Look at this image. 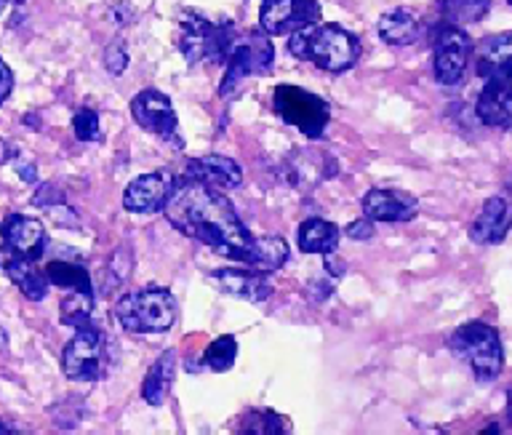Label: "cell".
Returning <instances> with one entry per match:
<instances>
[{"mask_svg":"<svg viewBox=\"0 0 512 435\" xmlns=\"http://www.w3.org/2000/svg\"><path fill=\"white\" fill-rule=\"evenodd\" d=\"M163 214L179 233L214 249L216 254L235 262L248 259L254 238L240 222L224 190L203 185L198 179L179 177Z\"/></svg>","mask_w":512,"mask_h":435,"instance_id":"1","label":"cell"},{"mask_svg":"<svg viewBox=\"0 0 512 435\" xmlns=\"http://www.w3.org/2000/svg\"><path fill=\"white\" fill-rule=\"evenodd\" d=\"M288 51L323 73H347L358 65L360 41L339 25H310L288 35Z\"/></svg>","mask_w":512,"mask_h":435,"instance_id":"2","label":"cell"},{"mask_svg":"<svg viewBox=\"0 0 512 435\" xmlns=\"http://www.w3.org/2000/svg\"><path fill=\"white\" fill-rule=\"evenodd\" d=\"M179 27H182L179 49L190 65H203V62L206 65H224L232 46L240 38L232 22H211L195 11L182 14Z\"/></svg>","mask_w":512,"mask_h":435,"instance_id":"3","label":"cell"},{"mask_svg":"<svg viewBox=\"0 0 512 435\" xmlns=\"http://www.w3.org/2000/svg\"><path fill=\"white\" fill-rule=\"evenodd\" d=\"M112 313L128 334H160L174 326L176 299L171 291L150 286L123 294Z\"/></svg>","mask_w":512,"mask_h":435,"instance_id":"4","label":"cell"},{"mask_svg":"<svg viewBox=\"0 0 512 435\" xmlns=\"http://www.w3.org/2000/svg\"><path fill=\"white\" fill-rule=\"evenodd\" d=\"M448 350H451L456 358H462V361L470 363L472 374H475L480 382H494V379L502 374V339H499V331H496L494 326H488V323L472 321L459 326V329L448 337Z\"/></svg>","mask_w":512,"mask_h":435,"instance_id":"5","label":"cell"},{"mask_svg":"<svg viewBox=\"0 0 512 435\" xmlns=\"http://www.w3.org/2000/svg\"><path fill=\"white\" fill-rule=\"evenodd\" d=\"M272 62H275V49H272L270 38H267L262 27L254 30V33L240 35L235 46H232L230 57L224 62V78L222 86H219V94L230 97L246 78L270 73Z\"/></svg>","mask_w":512,"mask_h":435,"instance_id":"6","label":"cell"},{"mask_svg":"<svg viewBox=\"0 0 512 435\" xmlns=\"http://www.w3.org/2000/svg\"><path fill=\"white\" fill-rule=\"evenodd\" d=\"M275 113L283 123L294 126L310 139H320L326 131L331 115H328L326 99H320L318 94H310L307 89L299 86H278L275 97H272Z\"/></svg>","mask_w":512,"mask_h":435,"instance_id":"7","label":"cell"},{"mask_svg":"<svg viewBox=\"0 0 512 435\" xmlns=\"http://www.w3.org/2000/svg\"><path fill=\"white\" fill-rule=\"evenodd\" d=\"M432 49H435V59H432L435 81L440 86H459L464 81V73H467L472 57L470 35L464 33L462 27L440 22V27L435 30Z\"/></svg>","mask_w":512,"mask_h":435,"instance_id":"8","label":"cell"},{"mask_svg":"<svg viewBox=\"0 0 512 435\" xmlns=\"http://www.w3.org/2000/svg\"><path fill=\"white\" fill-rule=\"evenodd\" d=\"M62 371L72 382H94L104 371V337L91 326L75 329V337L62 350Z\"/></svg>","mask_w":512,"mask_h":435,"instance_id":"9","label":"cell"},{"mask_svg":"<svg viewBox=\"0 0 512 435\" xmlns=\"http://www.w3.org/2000/svg\"><path fill=\"white\" fill-rule=\"evenodd\" d=\"M131 115L144 131H150L155 137L166 139L174 147H184V139L179 137V121H176L174 105L166 94L155 89L139 91L131 99Z\"/></svg>","mask_w":512,"mask_h":435,"instance_id":"10","label":"cell"},{"mask_svg":"<svg viewBox=\"0 0 512 435\" xmlns=\"http://www.w3.org/2000/svg\"><path fill=\"white\" fill-rule=\"evenodd\" d=\"M320 19L318 0H264L259 27L267 35H291Z\"/></svg>","mask_w":512,"mask_h":435,"instance_id":"11","label":"cell"},{"mask_svg":"<svg viewBox=\"0 0 512 435\" xmlns=\"http://www.w3.org/2000/svg\"><path fill=\"white\" fill-rule=\"evenodd\" d=\"M475 110L486 126L512 131V70L486 78Z\"/></svg>","mask_w":512,"mask_h":435,"instance_id":"12","label":"cell"},{"mask_svg":"<svg viewBox=\"0 0 512 435\" xmlns=\"http://www.w3.org/2000/svg\"><path fill=\"white\" fill-rule=\"evenodd\" d=\"M176 179L166 171H155V174H144L136 177L123 193V209L131 214H155V211L166 209V201L171 198Z\"/></svg>","mask_w":512,"mask_h":435,"instance_id":"13","label":"cell"},{"mask_svg":"<svg viewBox=\"0 0 512 435\" xmlns=\"http://www.w3.org/2000/svg\"><path fill=\"white\" fill-rule=\"evenodd\" d=\"M3 241H6L8 254L35 259L38 262L46 254L48 233L40 219L24 217V214H11L3 222Z\"/></svg>","mask_w":512,"mask_h":435,"instance_id":"14","label":"cell"},{"mask_svg":"<svg viewBox=\"0 0 512 435\" xmlns=\"http://www.w3.org/2000/svg\"><path fill=\"white\" fill-rule=\"evenodd\" d=\"M182 177L198 179L216 190H238L243 182V169L224 155H203V158H190L184 163Z\"/></svg>","mask_w":512,"mask_h":435,"instance_id":"15","label":"cell"},{"mask_svg":"<svg viewBox=\"0 0 512 435\" xmlns=\"http://www.w3.org/2000/svg\"><path fill=\"white\" fill-rule=\"evenodd\" d=\"M419 211V201L403 190H368L363 198V214L374 222H411Z\"/></svg>","mask_w":512,"mask_h":435,"instance_id":"16","label":"cell"},{"mask_svg":"<svg viewBox=\"0 0 512 435\" xmlns=\"http://www.w3.org/2000/svg\"><path fill=\"white\" fill-rule=\"evenodd\" d=\"M512 227V209L507 198L494 195L483 203V209L470 227V238L480 246H496L504 241V235Z\"/></svg>","mask_w":512,"mask_h":435,"instance_id":"17","label":"cell"},{"mask_svg":"<svg viewBox=\"0 0 512 435\" xmlns=\"http://www.w3.org/2000/svg\"><path fill=\"white\" fill-rule=\"evenodd\" d=\"M211 281L219 286V291L230 294V297L246 299V302H264L272 297V283L267 275L256 273V270H216Z\"/></svg>","mask_w":512,"mask_h":435,"instance_id":"18","label":"cell"},{"mask_svg":"<svg viewBox=\"0 0 512 435\" xmlns=\"http://www.w3.org/2000/svg\"><path fill=\"white\" fill-rule=\"evenodd\" d=\"M3 267H6L8 281L14 283L16 289L22 291L30 302H40V299L48 297L51 281H48L46 270H40V267L35 265V259H24L11 254Z\"/></svg>","mask_w":512,"mask_h":435,"instance_id":"19","label":"cell"},{"mask_svg":"<svg viewBox=\"0 0 512 435\" xmlns=\"http://www.w3.org/2000/svg\"><path fill=\"white\" fill-rule=\"evenodd\" d=\"M296 241H299V249L304 254H323L326 257V254H334L336 246H339V227L328 219L310 217L299 225Z\"/></svg>","mask_w":512,"mask_h":435,"instance_id":"20","label":"cell"},{"mask_svg":"<svg viewBox=\"0 0 512 435\" xmlns=\"http://www.w3.org/2000/svg\"><path fill=\"white\" fill-rule=\"evenodd\" d=\"M288 262V243L278 235H264V238H254L251 251H248L246 267L256 270L262 275L278 273L280 267Z\"/></svg>","mask_w":512,"mask_h":435,"instance_id":"21","label":"cell"},{"mask_svg":"<svg viewBox=\"0 0 512 435\" xmlns=\"http://www.w3.org/2000/svg\"><path fill=\"white\" fill-rule=\"evenodd\" d=\"M376 30L387 46H411L419 38V17L411 9H392L382 14Z\"/></svg>","mask_w":512,"mask_h":435,"instance_id":"22","label":"cell"},{"mask_svg":"<svg viewBox=\"0 0 512 435\" xmlns=\"http://www.w3.org/2000/svg\"><path fill=\"white\" fill-rule=\"evenodd\" d=\"M176 377V350H166V353L160 355L158 361L152 363L150 371H147V377H144L142 385V398L150 406H160V403L166 401L168 390L174 385Z\"/></svg>","mask_w":512,"mask_h":435,"instance_id":"23","label":"cell"},{"mask_svg":"<svg viewBox=\"0 0 512 435\" xmlns=\"http://www.w3.org/2000/svg\"><path fill=\"white\" fill-rule=\"evenodd\" d=\"M512 70V33L491 35L480 43L478 54V75L491 78L496 73Z\"/></svg>","mask_w":512,"mask_h":435,"instance_id":"24","label":"cell"},{"mask_svg":"<svg viewBox=\"0 0 512 435\" xmlns=\"http://www.w3.org/2000/svg\"><path fill=\"white\" fill-rule=\"evenodd\" d=\"M94 291L86 289H72L62 297V305H59V318H62L64 326L70 329H83V326H91V318H94Z\"/></svg>","mask_w":512,"mask_h":435,"instance_id":"25","label":"cell"},{"mask_svg":"<svg viewBox=\"0 0 512 435\" xmlns=\"http://www.w3.org/2000/svg\"><path fill=\"white\" fill-rule=\"evenodd\" d=\"M438 11L446 25H475L491 11V0H438Z\"/></svg>","mask_w":512,"mask_h":435,"instance_id":"26","label":"cell"},{"mask_svg":"<svg viewBox=\"0 0 512 435\" xmlns=\"http://www.w3.org/2000/svg\"><path fill=\"white\" fill-rule=\"evenodd\" d=\"M46 273H48V281L59 286V289H86V291H94L91 286V275L88 270L80 262H72V259H51L46 265Z\"/></svg>","mask_w":512,"mask_h":435,"instance_id":"27","label":"cell"},{"mask_svg":"<svg viewBox=\"0 0 512 435\" xmlns=\"http://www.w3.org/2000/svg\"><path fill=\"white\" fill-rule=\"evenodd\" d=\"M235 355H238V342H235L232 334H224V337H216L214 342L206 347V353L200 355V366L208 371H216V374H222V371L232 369Z\"/></svg>","mask_w":512,"mask_h":435,"instance_id":"28","label":"cell"},{"mask_svg":"<svg viewBox=\"0 0 512 435\" xmlns=\"http://www.w3.org/2000/svg\"><path fill=\"white\" fill-rule=\"evenodd\" d=\"M243 430L248 433H286L288 430V422L280 414L270 409H256V411H248L246 417H243Z\"/></svg>","mask_w":512,"mask_h":435,"instance_id":"29","label":"cell"},{"mask_svg":"<svg viewBox=\"0 0 512 435\" xmlns=\"http://www.w3.org/2000/svg\"><path fill=\"white\" fill-rule=\"evenodd\" d=\"M72 131H75V137L80 139V142H96L99 139V115L91 110V107H83V110H78L75 113V118H72Z\"/></svg>","mask_w":512,"mask_h":435,"instance_id":"30","label":"cell"},{"mask_svg":"<svg viewBox=\"0 0 512 435\" xmlns=\"http://www.w3.org/2000/svg\"><path fill=\"white\" fill-rule=\"evenodd\" d=\"M104 67L110 75H123L128 67V51L123 41H112L107 49H104Z\"/></svg>","mask_w":512,"mask_h":435,"instance_id":"31","label":"cell"},{"mask_svg":"<svg viewBox=\"0 0 512 435\" xmlns=\"http://www.w3.org/2000/svg\"><path fill=\"white\" fill-rule=\"evenodd\" d=\"M347 235H350L352 241H368V238H374V219H355L347 225Z\"/></svg>","mask_w":512,"mask_h":435,"instance_id":"32","label":"cell"},{"mask_svg":"<svg viewBox=\"0 0 512 435\" xmlns=\"http://www.w3.org/2000/svg\"><path fill=\"white\" fill-rule=\"evenodd\" d=\"M11 91H14V73H11V67L0 59V105L11 97Z\"/></svg>","mask_w":512,"mask_h":435,"instance_id":"33","label":"cell"},{"mask_svg":"<svg viewBox=\"0 0 512 435\" xmlns=\"http://www.w3.org/2000/svg\"><path fill=\"white\" fill-rule=\"evenodd\" d=\"M307 294H310V299H315V302H323V299L334 294V281H310Z\"/></svg>","mask_w":512,"mask_h":435,"instance_id":"34","label":"cell"},{"mask_svg":"<svg viewBox=\"0 0 512 435\" xmlns=\"http://www.w3.org/2000/svg\"><path fill=\"white\" fill-rule=\"evenodd\" d=\"M131 17H134L131 3H115V6H112V19H115L118 25H126V22H131Z\"/></svg>","mask_w":512,"mask_h":435,"instance_id":"35","label":"cell"},{"mask_svg":"<svg viewBox=\"0 0 512 435\" xmlns=\"http://www.w3.org/2000/svg\"><path fill=\"white\" fill-rule=\"evenodd\" d=\"M14 166H16V171H19V177H22L24 182H30V185H35V182H38V171H35V163L16 161Z\"/></svg>","mask_w":512,"mask_h":435,"instance_id":"36","label":"cell"},{"mask_svg":"<svg viewBox=\"0 0 512 435\" xmlns=\"http://www.w3.org/2000/svg\"><path fill=\"white\" fill-rule=\"evenodd\" d=\"M3 249H6V241H3V225H0V254H3Z\"/></svg>","mask_w":512,"mask_h":435,"instance_id":"37","label":"cell"},{"mask_svg":"<svg viewBox=\"0 0 512 435\" xmlns=\"http://www.w3.org/2000/svg\"><path fill=\"white\" fill-rule=\"evenodd\" d=\"M0 347H6V331L0 329Z\"/></svg>","mask_w":512,"mask_h":435,"instance_id":"38","label":"cell"},{"mask_svg":"<svg viewBox=\"0 0 512 435\" xmlns=\"http://www.w3.org/2000/svg\"><path fill=\"white\" fill-rule=\"evenodd\" d=\"M6 6H8V0H0V14L6 11Z\"/></svg>","mask_w":512,"mask_h":435,"instance_id":"39","label":"cell"},{"mask_svg":"<svg viewBox=\"0 0 512 435\" xmlns=\"http://www.w3.org/2000/svg\"><path fill=\"white\" fill-rule=\"evenodd\" d=\"M16 3H24V0H16Z\"/></svg>","mask_w":512,"mask_h":435,"instance_id":"40","label":"cell"},{"mask_svg":"<svg viewBox=\"0 0 512 435\" xmlns=\"http://www.w3.org/2000/svg\"><path fill=\"white\" fill-rule=\"evenodd\" d=\"M510 190H512V179H510Z\"/></svg>","mask_w":512,"mask_h":435,"instance_id":"41","label":"cell"},{"mask_svg":"<svg viewBox=\"0 0 512 435\" xmlns=\"http://www.w3.org/2000/svg\"><path fill=\"white\" fill-rule=\"evenodd\" d=\"M507 3H510V6H512V0H507Z\"/></svg>","mask_w":512,"mask_h":435,"instance_id":"42","label":"cell"}]
</instances>
